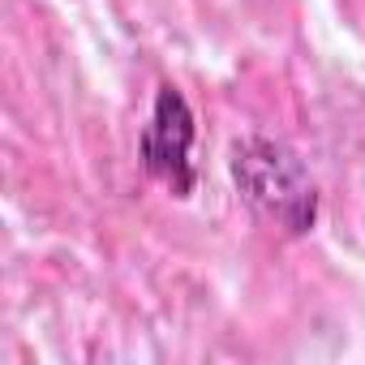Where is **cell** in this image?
<instances>
[{"instance_id": "2", "label": "cell", "mask_w": 365, "mask_h": 365, "mask_svg": "<svg viewBox=\"0 0 365 365\" xmlns=\"http://www.w3.org/2000/svg\"><path fill=\"white\" fill-rule=\"evenodd\" d=\"M194 112L185 103L176 86H159L155 95V108H150V120L142 129V142H138V155H142V168L150 172V180L172 194V198H190L194 194Z\"/></svg>"}, {"instance_id": "1", "label": "cell", "mask_w": 365, "mask_h": 365, "mask_svg": "<svg viewBox=\"0 0 365 365\" xmlns=\"http://www.w3.org/2000/svg\"><path fill=\"white\" fill-rule=\"evenodd\" d=\"M228 172L232 185L245 198V207L279 228L284 237H305L318 224V185L309 168L301 163V155L275 138H241L228 155Z\"/></svg>"}]
</instances>
